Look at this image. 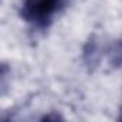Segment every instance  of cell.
Listing matches in <instances>:
<instances>
[{
	"label": "cell",
	"instance_id": "obj_1",
	"mask_svg": "<svg viewBox=\"0 0 122 122\" xmlns=\"http://www.w3.org/2000/svg\"><path fill=\"white\" fill-rule=\"evenodd\" d=\"M60 7V0H25L20 16L37 29H46Z\"/></svg>",
	"mask_w": 122,
	"mask_h": 122
},
{
	"label": "cell",
	"instance_id": "obj_2",
	"mask_svg": "<svg viewBox=\"0 0 122 122\" xmlns=\"http://www.w3.org/2000/svg\"><path fill=\"white\" fill-rule=\"evenodd\" d=\"M82 57H83L85 66L89 71H95V68L99 65L101 57H102V46H101L99 39L95 35H92L88 39V42L85 43Z\"/></svg>",
	"mask_w": 122,
	"mask_h": 122
},
{
	"label": "cell",
	"instance_id": "obj_3",
	"mask_svg": "<svg viewBox=\"0 0 122 122\" xmlns=\"http://www.w3.org/2000/svg\"><path fill=\"white\" fill-rule=\"evenodd\" d=\"M108 60L109 65L115 69L122 66V39L113 42V45L108 49Z\"/></svg>",
	"mask_w": 122,
	"mask_h": 122
},
{
	"label": "cell",
	"instance_id": "obj_4",
	"mask_svg": "<svg viewBox=\"0 0 122 122\" xmlns=\"http://www.w3.org/2000/svg\"><path fill=\"white\" fill-rule=\"evenodd\" d=\"M43 121H50V119H53V121H57V119H62L59 115H45L43 118H42Z\"/></svg>",
	"mask_w": 122,
	"mask_h": 122
},
{
	"label": "cell",
	"instance_id": "obj_5",
	"mask_svg": "<svg viewBox=\"0 0 122 122\" xmlns=\"http://www.w3.org/2000/svg\"><path fill=\"white\" fill-rule=\"evenodd\" d=\"M118 119H119V121L122 122V109H121V113H119V118H118Z\"/></svg>",
	"mask_w": 122,
	"mask_h": 122
}]
</instances>
